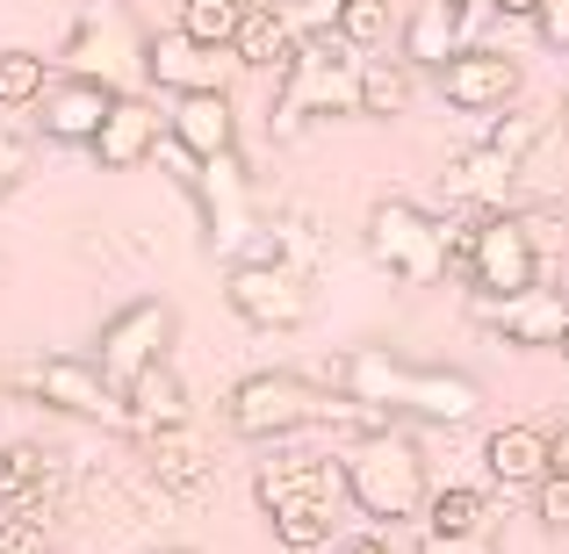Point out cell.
<instances>
[{
    "mask_svg": "<svg viewBox=\"0 0 569 554\" xmlns=\"http://www.w3.org/2000/svg\"><path fill=\"white\" fill-rule=\"evenodd\" d=\"M548 138H556V109H519V101H512V109L483 130V152H498L505 167H527Z\"/></svg>",
    "mask_w": 569,
    "mask_h": 554,
    "instance_id": "25",
    "label": "cell"
},
{
    "mask_svg": "<svg viewBox=\"0 0 569 554\" xmlns=\"http://www.w3.org/2000/svg\"><path fill=\"white\" fill-rule=\"evenodd\" d=\"M238 8H260V0H238Z\"/></svg>",
    "mask_w": 569,
    "mask_h": 554,
    "instance_id": "42",
    "label": "cell"
},
{
    "mask_svg": "<svg viewBox=\"0 0 569 554\" xmlns=\"http://www.w3.org/2000/svg\"><path fill=\"white\" fill-rule=\"evenodd\" d=\"M548 475H569V425L548 432Z\"/></svg>",
    "mask_w": 569,
    "mask_h": 554,
    "instance_id": "37",
    "label": "cell"
},
{
    "mask_svg": "<svg viewBox=\"0 0 569 554\" xmlns=\"http://www.w3.org/2000/svg\"><path fill=\"white\" fill-rule=\"evenodd\" d=\"M426 533H490V497L469 483H447L426 497V518H418Z\"/></svg>",
    "mask_w": 569,
    "mask_h": 554,
    "instance_id": "26",
    "label": "cell"
},
{
    "mask_svg": "<svg viewBox=\"0 0 569 554\" xmlns=\"http://www.w3.org/2000/svg\"><path fill=\"white\" fill-rule=\"evenodd\" d=\"M325 382L339 396L382 411L389 425H476L483 417V389L476 374L461 367H418V361H397L389 346H347L339 361H325Z\"/></svg>",
    "mask_w": 569,
    "mask_h": 554,
    "instance_id": "1",
    "label": "cell"
},
{
    "mask_svg": "<svg viewBox=\"0 0 569 554\" xmlns=\"http://www.w3.org/2000/svg\"><path fill=\"white\" fill-rule=\"evenodd\" d=\"M533 29H541V43H548V51H562V58H569V0H541Z\"/></svg>",
    "mask_w": 569,
    "mask_h": 554,
    "instance_id": "35",
    "label": "cell"
},
{
    "mask_svg": "<svg viewBox=\"0 0 569 554\" xmlns=\"http://www.w3.org/2000/svg\"><path fill=\"white\" fill-rule=\"evenodd\" d=\"M332 554H389V526H361V533H339Z\"/></svg>",
    "mask_w": 569,
    "mask_h": 554,
    "instance_id": "36",
    "label": "cell"
},
{
    "mask_svg": "<svg viewBox=\"0 0 569 554\" xmlns=\"http://www.w3.org/2000/svg\"><path fill=\"white\" fill-rule=\"evenodd\" d=\"M29 173H37V144H29L14 123H0V202H8V194L22 188Z\"/></svg>",
    "mask_w": 569,
    "mask_h": 554,
    "instance_id": "30",
    "label": "cell"
},
{
    "mask_svg": "<svg viewBox=\"0 0 569 554\" xmlns=\"http://www.w3.org/2000/svg\"><path fill=\"white\" fill-rule=\"evenodd\" d=\"M533 518L548 533H569V475H541L533 483Z\"/></svg>",
    "mask_w": 569,
    "mask_h": 554,
    "instance_id": "32",
    "label": "cell"
},
{
    "mask_svg": "<svg viewBox=\"0 0 569 554\" xmlns=\"http://www.w3.org/2000/svg\"><path fill=\"white\" fill-rule=\"evenodd\" d=\"M483 475L498 490H533L548 475V425H498L483 440Z\"/></svg>",
    "mask_w": 569,
    "mask_h": 554,
    "instance_id": "20",
    "label": "cell"
},
{
    "mask_svg": "<svg viewBox=\"0 0 569 554\" xmlns=\"http://www.w3.org/2000/svg\"><path fill=\"white\" fill-rule=\"evenodd\" d=\"M418 554H498V541L490 533H426Z\"/></svg>",
    "mask_w": 569,
    "mask_h": 554,
    "instance_id": "34",
    "label": "cell"
},
{
    "mask_svg": "<svg viewBox=\"0 0 569 554\" xmlns=\"http://www.w3.org/2000/svg\"><path fill=\"white\" fill-rule=\"evenodd\" d=\"M361 245H368V260H376L397 289H432V281L447 274V216L403 202V194H389V202L368 209Z\"/></svg>",
    "mask_w": 569,
    "mask_h": 554,
    "instance_id": "6",
    "label": "cell"
},
{
    "mask_svg": "<svg viewBox=\"0 0 569 554\" xmlns=\"http://www.w3.org/2000/svg\"><path fill=\"white\" fill-rule=\"evenodd\" d=\"M238 72L246 66H238L231 51H209L188 29H159V37L144 43V87H159V94H231Z\"/></svg>",
    "mask_w": 569,
    "mask_h": 554,
    "instance_id": "14",
    "label": "cell"
},
{
    "mask_svg": "<svg viewBox=\"0 0 569 554\" xmlns=\"http://www.w3.org/2000/svg\"><path fill=\"white\" fill-rule=\"evenodd\" d=\"M455 51H469V8H455V0H418L397 29V58L411 72H440Z\"/></svg>",
    "mask_w": 569,
    "mask_h": 554,
    "instance_id": "18",
    "label": "cell"
},
{
    "mask_svg": "<svg viewBox=\"0 0 569 554\" xmlns=\"http://www.w3.org/2000/svg\"><path fill=\"white\" fill-rule=\"evenodd\" d=\"M397 29L403 22H397V8H389V0H347V8H339V37H347L353 51H368V58H376Z\"/></svg>",
    "mask_w": 569,
    "mask_h": 554,
    "instance_id": "29",
    "label": "cell"
},
{
    "mask_svg": "<svg viewBox=\"0 0 569 554\" xmlns=\"http://www.w3.org/2000/svg\"><path fill=\"white\" fill-rule=\"evenodd\" d=\"M51 80L58 72H51L43 51H29V43H8V51H0V109H37Z\"/></svg>",
    "mask_w": 569,
    "mask_h": 554,
    "instance_id": "27",
    "label": "cell"
},
{
    "mask_svg": "<svg viewBox=\"0 0 569 554\" xmlns=\"http://www.w3.org/2000/svg\"><path fill=\"white\" fill-rule=\"evenodd\" d=\"M144 22L123 8V0H94V8L72 14L66 43H58V72H80V80H101L116 94L144 80Z\"/></svg>",
    "mask_w": 569,
    "mask_h": 554,
    "instance_id": "5",
    "label": "cell"
},
{
    "mask_svg": "<svg viewBox=\"0 0 569 554\" xmlns=\"http://www.w3.org/2000/svg\"><path fill=\"white\" fill-rule=\"evenodd\" d=\"M238 22H246V8H238V0H181V22H173V29H188V37L209 43V51H231V43H238Z\"/></svg>",
    "mask_w": 569,
    "mask_h": 554,
    "instance_id": "28",
    "label": "cell"
},
{
    "mask_svg": "<svg viewBox=\"0 0 569 554\" xmlns=\"http://www.w3.org/2000/svg\"><path fill=\"white\" fill-rule=\"evenodd\" d=\"M138 446H144V469L159 475V490H173V497H194V490H209V475H217V461H209L202 440H194V425L138 432Z\"/></svg>",
    "mask_w": 569,
    "mask_h": 554,
    "instance_id": "19",
    "label": "cell"
},
{
    "mask_svg": "<svg viewBox=\"0 0 569 554\" xmlns=\"http://www.w3.org/2000/svg\"><path fill=\"white\" fill-rule=\"evenodd\" d=\"M469 318L498 332L519 353H556L569 332V295L562 289H527V295H469Z\"/></svg>",
    "mask_w": 569,
    "mask_h": 554,
    "instance_id": "13",
    "label": "cell"
},
{
    "mask_svg": "<svg viewBox=\"0 0 569 554\" xmlns=\"http://www.w3.org/2000/svg\"><path fill=\"white\" fill-rule=\"evenodd\" d=\"M0 554H51V526L43 518H8L0 526Z\"/></svg>",
    "mask_w": 569,
    "mask_h": 554,
    "instance_id": "33",
    "label": "cell"
},
{
    "mask_svg": "<svg viewBox=\"0 0 569 554\" xmlns=\"http://www.w3.org/2000/svg\"><path fill=\"white\" fill-rule=\"evenodd\" d=\"M461 274L476 281V295H527V289H541V223L519 216V209H483Z\"/></svg>",
    "mask_w": 569,
    "mask_h": 554,
    "instance_id": "8",
    "label": "cell"
},
{
    "mask_svg": "<svg viewBox=\"0 0 569 554\" xmlns=\"http://www.w3.org/2000/svg\"><path fill=\"white\" fill-rule=\"evenodd\" d=\"M296 29H289V14L274 8V0H260V8H246V22H238V43H231V58L246 72H289V58H296Z\"/></svg>",
    "mask_w": 569,
    "mask_h": 554,
    "instance_id": "22",
    "label": "cell"
},
{
    "mask_svg": "<svg viewBox=\"0 0 569 554\" xmlns=\"http://www.w3.org/2000/svg\"><path fill=\"white\" fill-rule=\"evenodd\" d=\"M22 389H29V403H43V411H58V417H80V425H101V432H130L123 389L94 361H80V353H43V361H29Z\"/></svg>",
    "mask_w": 569,
    "mask_h": 554,
    "instance_id": "9",
    "label": "cell"
},
{
    "mask_svg": "<svg viewBox=\"0 0 569 554\" xmlns=\"http://www.w3.org/2000/svg\"><path fill=\"white\" fill-rule=\"evenodd\" d=\"M411 101H418V72L403 66V58H361L353 115H368V123H397V115H411Z\"/></svg>",
    "mask_w": 569,
    "mask_h": 554,
    "instance_id": "23",
    "label": "cell"
},
{
    "mask_svg": "<svg viewBox=\"0 0 569 554\" xmlns=\"http://www.w3.org/2000/svg\"><path fill=\"white\" fill-rule=\"evenodd\" d=\"M260 512H267V526H274V541L289 554H318V547L339 541L332 504H318V497H274V504H260Z\"/></svg>",
    "mask_w": 569,
    "mask_h": 554,
    "instance_id": "24",
    "label": "cell"
},
{
    "mask_svg": "<svg viewBox=\"0 0 569 554\" xmlns=\"http://www.w3.org/2000/svg\"><path fill=\"white\" fill-rule=\"evenodd\" d=\"M152 554H194V547H152Z\"/></svg>",
    "mask_w": 569,
    "mask_h": 554,
    "instance_id": "41",
    "label": "cell"
},
{
    "mask_svg": "<svg viewBox=\"0 0 569 554\" xmlns=\"http://www.w3.org/2000/svg\"><path fill=\"white\" fill-rule=\"evenodd\" d=\"M274 8L289 14L296 37H325V29H339V8H347V0H274Z\"/></svg>",
    "mask_w": 569,
    "mask_h": 554,
    "instance_id": "31",
    "label": "cell"
},
{
    "mask_svg": "<svg viewBox=\"0 0 569 554\" xmlns=\"http://www.w3.org/2000/svg\"><path fill=\"white\" fill-rule=\"evenodd\" d=\"M223 425L238 432V440H303V432H376L389 425L382 411H368V403L339 396L332 382H310V374L296 367H260L246 374V382H231V396H223Z\"/></svg>",
    "mask_w": 569,
    "mask_h": 554,
    "instance_id": "2",
    "label": "cell"
},
{
    "mask_svg": "<svg viewBox=\"0 0 569 554\" xmlns=\"http://www.w3.org/2000/svg\"><path fill=\"white\" fill-rule=\"evenodd\" d=\"M188 202L202 209V238L217 252H231V260H246L252 252V173H246V159H209V167H194V181H188Z\"/></svg>",
    "mask_w": 569,
    "mask_h": 554,
    "instance_id": "11",
    "label": "cell"
},
{
    "mask_svg": "<svg viewBox=\"0 0 569 554\" xmlns=\"http://www.w3.org/2000/svg\"><path fill=\"white\" fill-rule=\"evenodd\" d=\"M167 138L181 144L194 167H209V159H231V152H238V109H231V94H173Z\"/></svg>",
    "mask_w": 569,
    "mask_h": 554,
    "instance_id": "17",
    "label": "cell"
},
{
    "mask_svg": "<svg viewBox=\"0 0 569 554\" xmlns=\"http://www.w3.org/2000/svg\"><path fill=\"white\" fill-rule=\"evenodd\" d=\"M455 8H469V14H498V0H455Z\"/></svg>",
    "mask_w": 569,
    "mask_h": 554,
    "instance_id": "39",
    "label": "cell"
},
{
    "mask_svg": "<svg viewBox=\"0 0 569 554\" xmlns=\"http://www.w3.org/2000/svg\"><path fill=\"white\" fill-rule=\"evenodd\" d=\"M109 109H116V87L80 80V72H58V80L43 87V101H37V130L51 144H94V130L109 123Z\"/></svg>",
    "mask_w": 569,
    "mask_h": 554,
    "instance_id": "16",
    "label": "cell"
},
{
    "mask_svg": "<svg viewBox=\"0 0 569 554\" xmlns=\"http://www.w3.org/2000/svg\"><path fill=\"white\" fill-rule=\"evenodd\" d=\"M123 411H130V440H138V432H167V425H194V411H188V382L173 374V361L144 367L138 382L123 389Z\"/></svg>",
    "mask_w": 569,
    "mask_h": 554,
    "instance_id": "21",
    "label": "cell"
},
{
    "mask_svg": "<svg viewBox=\"0 0 569 554\" xmlns=\"http://www.w3.org/2000/svg\"><path fill=\"white\" fill-rule=\"evenodd\" d=\"M159 144H167V109H159L144 87H130V94H116V109H109V123L94 130V167L101 173H130V167H144V159H159Z\"/></svg>",
    "mask_w": 569,
    "mask_h": 554,
    "instance_id": "15",
    "label": "cell"
},
{
    "mask_svg": "<svg viewBox=\"0 0 569 554\" xmlns=\"http://www.w3.org/2000/svg\"><path fill=\"white\" fill-rule=\"evenodd\" d=\"M173 339H181V310H173L167 295H130V303L116 310L109 324H101V339H94V367L109 374L116 389H130L144 367L173 361Z\"/></svg>",
    "mask_w": 569,
    "mask_h": 554,
    "instance_id": "10",
    "label": "cell"
},
{
    "mask_svg": "<svg viewBox=\"0 0 569 554\" xmlns=\"http://www.w3.org/2000/svg\"><path fill=\"white\" fill-rule=\"evenodd\" d=\"M498 14H505V22H533V14H541V0H498Z\"/></svg>",
    "mask_w": 569,
    "mask_h": 554,
    "instance_id": "38",
    "label": "cell"
},
{
    "mask_svg": "<svg viewBox=\"0 0 569 554\" xmlns=\"http://www.w3.org/2000/svg\"><path fill=\"white\" fill-rule=\"evenodd\" d=\"M556 353H562V367H569V332H562V346H556Z\"/></svg>",
    "mask_w": 569,
    "mask_h": 554,
    "instance_id": "40",
    "label": "cell"
},
{
    "mask_svg": "<svg viewBox=\"0 0 569 554\" xmlns=\"http://www.w3.org/2000/svg\"><path fill=\"white\" fill-rule=\"evenodd\" d=\"M223 303L252 332H303L318 318L310 266H296V260H231L223 266Z\"/></svg>",
    "mask_w": 569,
    "mask_h": 554,
    "instance_id": "7",
    "label": "cell"
},
{
    "mask_svg": "<svg viewBox=\"0 0 569 554\" xmlns=\"http://www.w3.org/2000/svg\"><path fill=\"white\" fill-rule=\"evenodd\" d=\"M432 80H440L447 109H461V115H505L519 101V87H527V72H519V58L498 51V43H469V51H455Z\"/></svg>",
    "mask_w": 569,
    "mask_h": 554,
    "instance_id": "12",
    "label": "cell"
},
{
    "mask_svg": "<svg viewBox=\"0 0 569 554\" xmlns=\"http://www.w3.org/2000/svg\"><path fill=\"white\" fill-rule=\"evenodd\" d=\"M339 469H347V504L368 526H411V518H426L432 469H426V446L403 425H376L361 440H347L339 446Z\"/></svg>",
    "mask_w": 569,
    "mask_h": 554,
    "instance_id": "3",
    "label": "cell"
},
{
    "mask_svg": "<svg viewBox=\"0 0 569 554\" xmlns=\"http://www.w3.org/2000/svg\"><path fill=\"white\" fill-rule=\"evenodd\" d=\"M361 58L339 29H325V37H303L289 58V72L274 80V115H267V130H274L281 144L303 138L318 115H353V80H361Z\"/></svg>",
    "mask_w": 569,
    "mask_h": 554,
    "instance_id": "4",
    "label": "cell"
}]
</instances>
